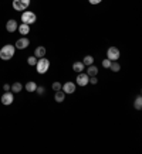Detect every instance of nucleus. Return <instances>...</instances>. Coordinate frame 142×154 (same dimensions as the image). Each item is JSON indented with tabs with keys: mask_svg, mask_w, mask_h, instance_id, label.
<instances>
[{
	"mask_svg": "<svg viewBox=\"0 0 142 154\" xmlns=\"http://www.w3.org/2000/svg\"><path fill=\"white\" fill-rule=\"evenodd\" d=\"M14 52H16V47L11 44H6L0 50V58L3 61H9L14 57Z\"/></svg>",
	"mask_w": 142,
	"mask_h": 154,
	"instance_id": "1",
	"label": "nucleus"
},
{
	"mask_svg": "<svg viewBox=\"0 0 142 154\" xmlns=\"http://www.w3.org/2000/svg\"><path fill=\"white\" fill-rule=\"evenodd\" d=\"M48 68H50V61L47 60V58H38L37 60V64H36V69H37L38 74H46L48 71Z\"/></svg>",
	"mask_w": 142,
	"mask_h": 154,
	"instance_id": "2",
	"label": "nucleus"
},
{
	"mask_svg": "<svg viewBox=\"0 0 142 154\" xmlns=\"http://www.w3.org/2000/svg\"><path fill=\"white\" fill-rule=\"evenodd\" d=\"M36 20H37V16H36V13H33V11H23V13H21V23L30 26V24L36 23Z\"/></svg>",
	"mask_w": 142,
	"mask_h": 154,
	"instance_id": "3",
	"label": "nucleus"
},
{
	"mask_svg": "<svg viewBox=\"0 0 142 154\" xmlns=\"http://www.w3.org/2000/svg\"><path fill=\"white\" fill-rule=\"evenodd\" d=\"M30 6V0H13V9L16 11H24Z\"/></svg>",
	"mask_w": 142,
	"mask_h": 154,
	"instance_id": "4",
	"label": "nucleus"
},
{
	"mask_svg": "<svg viewBox=\"0 0 142 154\" xmlns=\"http://www.w3.org/2000/svg\"><path fill=\"white\" fill-rule=\"evenodd\" d=\"M76 84L74 82H71V81H68V82H66V84H63L61 85V91L64 92L66 95H71V94H74L76 92Z\"/></svg>",
	"mask_w": 142,
	"mask_h": 154,
	"instance_id": "5",
	"label": "nucleus"
},
{
	"mask_svg": "<svg viewBox=\"0 0 142 154\" xmlns=\"http://www.w3.org/2000/svg\"><path fill=\"white\" fill-rule=\"evenodd\" d=\"M119 50L117 47H109L108 50H107V58H108L109 61H117L119 58Z\"/></svg>",
	"mask_w": 142,
	"mask_h": 154,
	"instance_id": "6",
	"label": "nucleus"
},
{
	"mask_svg": "<svg viewBox=\"0 0 142 154\" xmlns=\"http://www.w3.org/2000/svg\"><path fill=\"white\" fill-rule=\"evenodd\" d=\"M88 81H90V76L85 74V72H80V74L77 75V85L78 86H87L88 85Z\"/></svg>",
	"mask_w": 142,
	"mask_h": 154,
	"instance_id": "7",
	"label": "nucleus"
},
{
	"mask_svg": "<svg viewBox=\"0 0 142 154\" xmlns=\"http://www.w3.org/2000/svg\"><path fill=\"white\" fill-rule=\"evenodd\" d=\"M30 45V40H28L27 37H21L19 38L17 41H16V44H14V47H16V50H26V48Z\"/></svg>",
	"mask_w": 142,
	"mask_h": 154,
	"instance_id": "8",
	"label": "nucleus"
},
{
	"mask_svg": "<svg viewBox=\"0 0 142 154\" xmlns=\"http://www.w3.org/2000/svg\"><path fill=\"white\" fill-rule=\"evenodd\" d=\"M14 102V95H13V92H5L3 94V96H2V103L5 105V106H10L11 103Z\"/></svg>",
	"mask_w": 142,
	"mask_h": 154,
	"instance_id": "9",
	"label": "nucleus"
},
{
	"mask_svg": "<svg viewBox=\"0 0 142 154\" xmlns=\"http://www.w3.org/2000/svg\"><path fill=\"white\" fill-rule=\"evenodd\" d=\"M17 27H19V24L16 20H9L7 23H6V30L9 31V33H14V31H17Z\"/></svg>",
	"mask_w": 142,
	"mask_h": 154,
	"instance_id": "10",
	"label": "nucleus"
},
{
	"mask_svg": "<svg viewBox=\"0 0 142 154\" xmlns=\"http://www.w3.org/2000/svg\"><path fill=\"white\" fill-rule=\"evenodd\" d=\"M17 31H19L20 34H23V35H27V34L30 33V26H28V24L21 23L19 27H17Z\"/></svg>",
	"mask_w": 142,
	"mask_h": 154,
	"instance_id": "11",
	"label": "nucleus"
},
{
	"mask_svg": "<svg viewBox=\"0 0 142 154\" xmlns=\"http://www.w3.org/2000/svg\"><path fill=\"white\" fill-rule=\"evenodd\" d=\"M73 69L76 71L77 74H80V72H82V71L85 69V65L81 62V61H76V62L73 64Z\"/></svg>",
	"mask_w": 142,
	"mask_h": 154,
	"instance_id": "12",
	"label": "nucleus"
},
{
	"mask_svg": "<svg viewBox=\"0 0 142 154\" xmlns=\"http://www.w3.org/2000/svg\"><path fill=\"white\" fill-rule=\"evenodd\" d=\"M46 48L43 47V45H40V47H37L36 50H34V57H37V58H43V57H46Z\"/></svg>",
	"mask_w": 142,
	"mask_h": 154,
	"instance_id": "13",
	"label": "nucleus"
},
{
	"mask_svg": "<svg viewBox=\"0 0 142 154\" xmlns=\"http://www.w3.org/2000/svg\"><path fill=\"white\" fill-rule=\"evenodd\" d=\"M54 99H56L57 103L64 102V99H66V94H64L63 91H56V94H54Z\"/></svg>",
	"mask_w": 142,
	"mask_h": 154,
	"instance_id": "14",
	"label": "nucleus"
},
{
	"mask_svg": "<svg viewBox=\"0 0 142 154\" xmlns=\"http://www.w3.org/2000/svg\"><path fill=\"white\" fill-rule=\"evenodd\" d=\"M85 74L88 75V76H97V74H98V68H97L95 65H88Z\"/></svg>",
	"mask_w": 142,
	"mask_h": 154,
	"instance_id": "15",
	"label": "nucleus"
},
{
	"mask_svg": "<svg viewBox=\"0 0 142 154\" xmlns=\"http://www.w3.org/2000/svg\"><path fill=\"white\" fill-rule=\"evenodd\" d=\"M21 89H23V85L20 84V82H14V84L10 86V91H11L13 94H20Z\"/></svg>",
	"mask_w": 142,
	"mask_h": 154,
	"instance_id": "16",
	"label": "nucleus"
},
{
	"mask_svg": "<svg viewBox=\"0 0 142 154\" xmlns=\"http://www.w3.org/2000/svg\"><path fill=\"white\" fill-rule=\"evenodd\" d=\"M36 89H37V84L33 82V81H30V82L26 84V91L30 92V94H31V92H36Z\"/></svg>",
	"mask_w": 142,
	"mask_h": 154,
	"instance_id": "17",
	"label": "nucleus"
},
{
	"mask_svg": "<svg viewBox=\"0 0 142 154\" xmlns=\"http://www.w3.org/2000/svg\"><path fill=\"white\" fill-rule=\"evenodd\" d=\"M81 62H82V64H84L85 66L92 65V64H94V57H92V55H85V57H84V60L81 61Z\"/></svg>",
	"mask_w": 142,
	"mask_h": 154,
	"instance_id": "18",
	"label": "nucleus"
},
{
	"mask_svg": "<svg viewBox=\"0 0 142 154\" xmlns=\"http://www.w3.org/2000/svg\"><path fill=\"white\" fill-rule=\"evenodd\" d=\"M134 107H135L137 110H141L142 109V98H141V95H138L137 96L135 102H134Z\"/></svg>",
	"mask_w": 142,
	"mask_h": 154,
	"instance_id": "19",
	"label": "nucleus"
},
{
	"mask_svg": "<svg viewBox=\"0 0 142 154\" xmlns=\"http://www.w3.org/2000/svg\"><path fill=\"white\" fill-rule=\"evenodd\" d=\"M109 69L112 71V72H119V69H121V65H119L117 61H112V62H111V65H109Z\"/></svg>",
	"mask_w": 142,
	"mask_h": 154,
	"instance_id": "20",
	"label": "nucleus"
},
{
	"mask_svg": "<svg viewBox=\"0 0 142 154\" xmlns=\"http://www.w3.org/2000/svg\"><path fill=\"white\" fill-rule=\"evenodd\" d=\"M37 57H28L27 58V64L28 65H31V66H36V64H37Z\"/></svg>",
	"mask_w": 142,
	"mask_h": 154,
	"instance_id": "21",
	"label": "nucleus"
},
{
	"mask_svg": "<svg viewBox=\"0 0 142 154\" xmlns=\"http://www.w3.org/2000/svg\"><path fill=\"white\" fill-rule=\"evenodd\" d=\"M61 85L63 84H60V82H53V85H51L53 91H61Z\"/></svg>",
	"mask_w": 142,
	"mask_h": 154,
	"instance_id": "22",
	"label": "nucleus"
},
{
	"mask_svg": "<svg viewBox=\"0 0 142 154\" xmlns=\"http://www.w3.org/2000/svg\"><path fill=\"white\" fill-rule=\"evenodd\" d=\"M111 62H112V61H109L108 58H105V60H102V62H101V64H102V66H104V68L109 69V65H111Z\"/></svg>",
	"mask_w": 142,
	"mask_h": 154,
	"instance_id": "23",
	"label": "nucleus"
},
{
	"mask_svg": "<svg viewBox=\"0 0 142 154\" xmlns=\"http://www.w3.org/2000/svg\"><path fill=\"white\" fill-rule=\"evenodd\" d=\"M88 84H92V85H97V84H98V79H97V76H90V81H88Z\"/></svg>",
	"mask_w": 142,
	"mask_h": 154,
	"instance_id": "24",
	"label": "nucleus"
},
{
	"mask_svg": "<svg viewBox=\"0 0 142 154\" xmlns=\"http://www.w3.org/2000/svg\"><path fill=\"white\" fill-rule=\"evenodd\" d=\"M44 91H46V89H44V86H37V89H36V92H37L38 95H43V94H44Z\"/></svg>",
	"mask_w": 142,
	"mask_h": 154,
	"instance_id": "25",
	"label": "nucleus"
},
{
	"mask_svg": "<svg viewBox=\"0 0 142 154\" xmlns=\"http://www.w3.org/2000/svg\"><path fill=\"white\" fill-rule=\"evenodd\" d=\"M90 2V5H92V6H95V5H99L102 0H88Z\"/></svg>",
	"mask_w": 142,
	"mask_h": 154,
	"instance_id": "26",
	"label": "nucleus"
},
{
	"mask_svg": "<svg viewBox=\"0 0 142 154\" xmlns=\"http://www.w3.org/2000/svg\"><path fill=\"white\" fill-rule=\"evenodd\" d=\"M3 89H5L6 92H9V91H10V85H7V84H5V85H3Z\"/></svg>",
	"mask_w": 142,
	"mask_h": 154,
	"instance_id": "27",
	"label": "nucleus"
}]
</instances>
